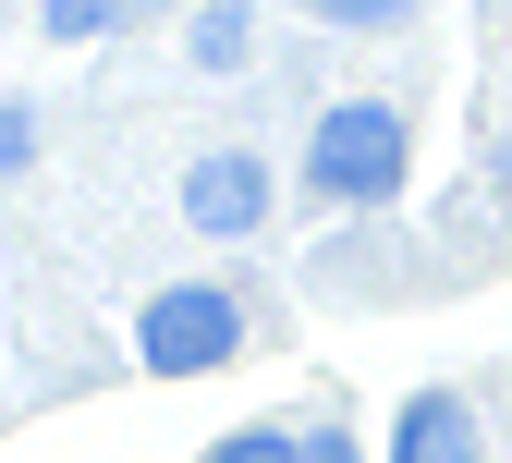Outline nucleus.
I'll return each mask as SVG.
<instances>
[{"mask_svg":"<svg viewBox=\"0 0 512 463\" xmlns=\"http://www.w3.org/2000/svg\"><path fill=\"white\" fill-rule=\"evenodd\" d=\"M403 110L391 98H330L317 110V135H305V195L317 208H391L403 195Z\"/></svg>","mask_w":512,"mask_h":463,"instance_id":"f257e3e1","label":"nucleus"},{"mask_svg":"<svg viewBox=\"0 0 512 463\" xmlns=\"http://www.w3.org/2000/svg\"><path fill=\"white\" fill-rule=\"evenodd\" d=\"M135 354H147L159 378H208V366L244 354V305H232L220 281H171V293H147V317H135Z\"/></svg>","mask_w":512,"mask_h":463,"instance_id":"f03ea898","label":"nucleus"},{"mask_svg":"<svg viewBox=\"0 0 512 463\" xmlns=\"http://www.w3.org/2000/svg\"><path fill=\"white\" fill-rule=\"evenodd\" d=\"M183 220H196V232H256V220H269V159H256V147H208L196 171H183Z\"/></svg>","mask_w":512,"mask_h":463,"instance_id":"7ed1b4c3","label":"nucleus"},{"mask_svg":"<svg viewBox=\"0 0 512 463\" xmlns=\"http://www.w3.org/2000/svg\"><path fill=\"white\" fill-rule=\"evenodd\" d=\"M391 463H476V403L464 390H415L391 415Z\"/></svg>","mask_w":512,"mask_h":463,"instance_id":"20e7f679","label":"nucleus"},{"mask_svg":"<svg viewBox=\"0 0 512 463\" xmlns=\"http://www.w3.org/2000/svg\"><path fill=\"white\" fill-rule=\"evenodd\" d=\"M244 49H256V25H244V0H208V13H196V61H208V74H232Z\"/></svg>","mask_w":512,"mask_h":463,"instance_id":"39448f33","label":"nucleus"},{"mask_svg":"<svg viewBox=\"0 0 512 463\" xmlns=\"http://www.w3.org/2000/svg\"><path fill=\"white\" fill-rule=\"evenodd\" d=\"M37 25L74 49V37H110V25H135V0H37Z\"/></svg>","mask_w":512,"mask_h":463,"instance_id":"423d86ee","label":"nucleus"},{"mask_svg":"<svg viewBox=\"0 0 512 463\" xmlns=\"http://www.w3.org/2000/svg\"><path fill=\"white\" fill-rule=\"evenodd\" d=\"M208 463H305V439H281V427H232Z\"/></svg>","mask_w":512,"mask_h":463,"instance_id":"0eeeda50","label":"nucleus"},{"mask_svg":"<svg viewBox=\"0 0 512 463\" xmlns=\"http://www.w3.org/2000/svg\"><path fill=\"white\" fill-rule=\"evenodd\" d=\"M415 0H317V25H403Z\"/></svg>","mask_w":512,"mask_h":463,"instance_id":"6e6552de","label":"nucleus"},{"mask_svg":"<svg viewBox=\"0 0 512 463\" xmlns=\"http://www.w3.org/2000/svg\"><path fill=\"white\" fill-rule=\"evenodd\" d=\"M25 147H37L25 135V98H0V171H25Z\"/></svg>","mask_w":512,"mask_h":463,"instance_id":"1a4fd4ad","label":"nucleus"},{"mask_svg":"<svg viewBox=\"0 0 512 463\" xmlns=\"http://www.w3.org/2000/svg\"><path fill=\"white\" fill-rule=\"evenodd\" d=\"M305 463H366V451H354V427H305Z\"/></svg>","mask_w":512,"mask_h":463,"instance_id":"9d476101","label":"nucleus"},{"mask_svg":"<svg viewBox=\"0 0 512 463\" xmlns=\"http://www.w3.org/2000/svg\"><path fill=\"white\" fill-rule=\"evenodd\" d=\"M500 183H512V147H500Z\"/></svg>","mask_w":512,"mask_h":463,"instance_id":"9b49d317","label":"nucleus"},{"mask_svg":"<svg viewBox=\"0 0 512 463\" xmlns=\"http://www.w3.org/2000/svg\"><path fill=\"white\" fill-rule=\"evenodd\" d=\"M135 13H159V0H135Z\"/></svg>","mask_w":512,"mask_h":463,"instance_id":"f8f14e48","label":"nucleus"}]
</instances>
